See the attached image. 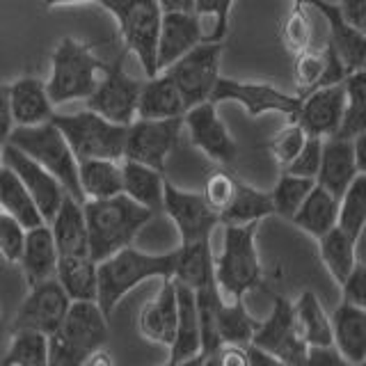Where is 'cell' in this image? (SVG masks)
<instances>
[{
    "instance_id": "cell-1",
    "label": "cell",
    "mask_w": 366,
    "mask_h": 366,
    "mask_svg": "<svg viewBox=\"0 0 366 366\" xmlns=\"http://www.w3.org/2000/svg\"><path fill=\"white\" fill-rule=\"evenodd\" d=\"M177 249L167 254H147L133 245L117 249L97 263V305L110 318L117 305L149 280H172Z\"/></svg>"
},
{
    "instance_id": "cell-2",
    "label": "cell",
    "mask_w": 366,
    "mask_h": 366,
    "mask_svg": "<svg viewBox=\"0 0 366 366\" xmlns=\"http://www.w3.org/2000/svg\"><path fill=\"white\" fill-rule=\"evenodd\" d=\"M89 259L101 261L122 247L133 245L137 234L154 220L156 213L144 209L126 194H114L108 199L83 202Z\"/></svg>"
},
{
    "instance_id": "cell-3",
    "label": "cell",
    "mask_w": 366,
    "mask_h": 366,
    "mask_svg": "<svg viewBox=\"0 0 366 366\" xmlns=\"http://www.w3.org/2000/svg\"><path fill=\"white\" fill-rule=\"evenodd\" d=\"M222 249L213 254V280L222 300H245L249 291L261 286L263 266L257 249L259 222L220 224Z\"/></svg>"
},
{
    "instance_id": "cell-4",
    "label": "cell",
    "mask_w": 366,
    "mask_h": 366,
    "mask_svg": "<svg viewBox=\"0 0 366 366\" xmlns=\"http://www.w3.org/2000/svg\"><path fill=\"white\" fill-rule=\"evenodd\" d=\"M106 62L99 60L87 44L74 37H64L51 55V74L46 92L53 106L69 101H85L94 92Z\"/></svg>"
},
{
    "instance_id": "cell-5",
    "label": "cell",
    "mask_w": 366,
    "mask_h": 366,
    "mask_svg": "<svg viewBox=\"0 0 366 366\" xmlns=\"http://www.w3.org/2000/svg\"><path fill=\"white\" fill-rule=\"evenodd\" d=\"M5 144L16 147L19 152L30 156L34 163L60 181L66 194H71L80 204L85 202L78 183V160L53 122H44L37 126H14Z\"/></svg>"
},
{
    "instance_id": "cell-6",
    "label": "cell",
    "mask_w": 366,
    "mask_h": 366,
    "mask_svg": "<svg viewBox=\"0 0 366 366\" xmlns=\"http://www.w3.org/2000/svg\"><path fill=\"white\" fill-rule=\"evenodd\" d=\"M94 5L110 11L117 21L126 51L137 57L147 78L156 76V44L163 19L158 0H94Z\"/></svg>"
},
{
    "instance_id": "cell-7",
    "label": "cell",
    "mask_w": 366,
    "mask_h": 366,
    "mask_svg": "<svg viewBox=\"0 0 366 366\" xmlns=\"http://www.w3.org/2000/svg\"><path fill=\"white\" fill-rule=\"evenodd\" d=\"M51 122L60 129L76 160L83 158H112L122 160L126 129L129 126L103 119L101 114L83 110L74 114H53Z\"/></svg>"
},
{
    "instance_id": "cell-8",
    "label": "cell",
    "mask_w": 366,
    "mask_h": 366,
    "mask_svg": "<svg viewBox=\"0 0 366 366\" xmlns=\"http://www.w3.org/2000/svg\"><path fill=\"white\" fill-rule=\"evenodd\" d=\"M222 51V41H199L188 53H183L179 60L172 62L167 69H163L174 80L186 108L209 101L215 80L220 78Z\"/></svg>"
},
{
    "instance_id": "cell-9",
    "label": "cell",
    "mask_w": 366,
    "mask_h": 366,
    "mask_svg": "<svg viewBox=\"0 0 366 366\" xmlns=\"http://www.w3.org/2000/svg\"><path fill=\"white\" fill-rule=\"evenodd\" d=\"M142 80L126 74L124 69V53L117 55L114 62H106L103 74L94 92L85 99L87 110L101 114L103 119L129 126L135 119L137 99H140Z\"/></svg>"
},
{
    "instance_id": "cell-10",
    "label": "cell",
    "mask_w": 366,
    "mask_h": 366,
    "mask_svg": "<svg viewBox=\"0 0 366 366\" xmlns=\"http://www.w3.org/2000/svg\"><path fill=\"white\" fill-rule=\"evenodd\" d=\"M183 117L174 119H133L126 129L124 156L165 174L167 158L181 140Z\"/></svg>"
},
{
    "instance_id": "cell-11",
    "label": "cell",
    "mask_w": 366,
    "mask_h": 366,
    "mask_svg": "<svg viewBox=\"0 0 366 366\" xmlns=\"http://www.w3.org/2000/svg\"><path fill=\"white\" fill-rule=\"evenodd\" d=\"M209 101L215 103V106L224 101H236L238 106L245 108L249 117L277 112L293 119L297 114V108H300V97L297 94H289V92L270 83H252V80H234L224 76L215 80Z\"/></svg>"
},
{
    "instance_id": "cell-12",
    "label": "cell",
    "mask_w": 366,
    "mask_h": 366,
    "mask_svg": "<svg viewBox=\"0 0 366 366\" xmlns=\"http://www.w3.org/2000/svg\"><path fill=\"white\" fill-rule=\"evenodd\" d=\"M249 343L274 355V357L286 362L289 366L305 364L309 346L302 341L300 332L295 327L293 302L289 297H284V295L274 297L268 318L259 320V327Z\"/></svg>"
},
{
    "instance_id": "cell-13",
    "label": "cell",
    "mask_w": 366,
    "mask_h": 366,
    "mask_svg": "<svg viewBox=\"0 0 366 366\" xmlns=\"http://www.w3.org/2000/svg\"><path fill=\"white\" fill-rule=\"evenodd\" d=\"M163 213L177 227L181 245L211 240L213 232L220 227V217L204 202L202 192L183 190L167 179L163 181Z\"/></svg>"
},
{
    "instance_id": "cell-14",
    "label": "cell",
    "mask_w": 366,
    "mask_h": 366,
    "mask_svg": "<svg viewBox=\"0 0 366 366\" xmlns=\"http://www.w3.org/2000/svg\"><path fill=\"white\" fill-rule=\"evenodd\" d=\"M183 126H186L188 137L194 149L211 158L220 167L232 165L238 156V144L234 135L229 133L227 124L222 122L217 106L211 101H202L192 106L183 114Z\"/></svg>"
},
{
    "instance_id": "cell-15",
    "label": "cell",
    "mask_w": 366,
    "mask_h": 366,
    "mask_svg": "<svg viewBox=\"0 0 366 366\" xmlns=\"http://www.w3.org/2000/svg\"><path fill=\"white\" fill-rule=\"evenodd\" d=\"M69 305L71 300L55 277L34 284L30 286L26 300L21 302L14 320H11V330H34L51 337L60 330Z\"/></svg>"
},
{
    "instance_id": "cell-16",
    "label": "cell",
    "mask_w": 366,
    "mask_h": 366,
    "mask_svg": "<svg viewBox=\"0 0 366 366\" xmlns=\"http://www.w3.org/2000/svg\"><path fill=\"white\" fill-rule=\"evenodd\" d=\"M343 108H346V85L337 83L316 87L300 97V108H297L293 122L300 124L307 135L325 140V137H332L337 133L343 117Z\"/></svg>"
},
{
    "instance_id": "cell-17",
    "label": "cell",
    "mask_w": 366,
    "mask_h": 366,
    "mask_svg": "<svg viewBox=\"0 0 366 366\" xmlns=\"http://www.w3.org/2000/svg\"><path fill=\"white\" fill-rule=\"evenodd\" d=\"M3 165H7L19 177V181L26 186L30 197L34 199V204H37L44 222H49L66 194L64 188L60 186V181H57L53 174H49L41 165L34 163L30 156L19 152V149L11 144L3 147Z\"/></svg>"
},
{
    "instance_id": "cell-18",
    "label": "cell",
    "mask_w": 366,
    "mask_h": 366,
    "mask_svg": "<svg viewBox=\"0 0 366 366\" xmlns=\"http://www.w3.org/2000/svg\"><path fill=\"white\" fill-rule=\"evenodd\" d=\"M355 140V137H352ZM352 140H343V137H325L323 147H320V165L316 172V183L325 188L339 199L346 188L355 181L357 174H364L357 156H355Z\"/></svg>"
},
{
    "instance_id": "cell-19",
    "label": "cell",
    "mask_w": 366,
    "mask_h": 366,
    "mask_svg": "<svg viewBox=\"0 0 366 366\" xmlns=\"http://www.w3.org/2000/svg\"><path fill=\"white\" fill-rule=\"evenodd\" d=\"M199 41H204L202 19L194 11H163L156 44V69L163 71Z\"/></svg>"
},
{
    "instance_id": "cell-20",
    "label": "cell",
    "mask_w": 366,
    "mask_h": 366,
    "mask_svg": "<svg viewBox=\"0 0 366 366\" xmlns=\"http://www.w3.org/2000/svg\"><path fill=\"white\" fill-rule=\"evenodd\" d=\"M137 330L147 341L158 343L163 348L172 346L177 330V291L172 280H160L158 293L142 307L140 316H137Z\"/></svg>"
},
{
    "instance_id": "cell-21",
    "label": "cell",
    "mask_w": 366,
    "mask_h": 366,
    "mask_svg": "<svg viewBox=\"0 0 366 366\" xmlns=\"http://www.w3.org/2000/svg\"><path fill=\"white\" fill-rule=\"evenodd\" d=\"M332 346L352 366H364L366 362V307L350 302H339L330 316Z\"/></svg>"
},
{
    "instance_id": "cell-22",
    "label": "cell",
    "mask_w": 366,
    "mask_h": 366,
    "mask_svg": "<svg viewBox=\"0 0 366 366\" xmlns=\"http://www.w3.org/2000/svg\"><path fill=\"white\" fill-rule=\"evenodd\" d=\"M57 247L51 234L49 224H39L26 229V238H23V249L19 257V266L28 286H34L39 282L53 280L57 270Z\"/></svg>"
},
{
    "instance_id": "cell-23",
    "label": "cell",
    "mask_w": 366,
    "mask_h": 366,
    "mask_svg": "<svg viewBox=\"0 0 366 366\" xmlns=\"http://www.w3.org/2000/svg\"><path fill=\"white\" fill-rule=\"evenodd\" d=\"M46 224L51 227V234L60 257H85V254L89 257L83 204L74 199L71 194H64L62 204L57 206L55 215Z\"/></svg>"
},
{
    "instance_id": "cell-24",
    "label": "cell",
    "mask_w": 366,
    "mask_h": 366,
    "mask_svg": "<svg viewBox=\"0 0 366 366\" xmlns=\"http://www.w3.org/2000/svg\"><path fill=\"white\" fill-rule=\"evenodd\" d=\"M9 89V108L14 126H37L51 122L55 114V106L46 92V83L34 76L16 78L7 85Z\"/></svg>"
},
{
    "instance_id": "cell-25",
    "label": "cell",
    "mask_w": 366,
    "mask_h": 366,
    "mask_svg": "<svg viewBox=\"0 0 366 366\" xmlns=\"http://www.w3.org/2000/svg\"><path fill=\"white\" fill-rule=\"evenodd\" d=\"M186 110L188 108L183 103L181 92L165 71H158L156 76L142 80L135 119H174L183 117Z\"/></svg>"
},
{
    "instance_id": "cell-26",
    "label": "cell",
    "mask_w": 366,
    "mask_h": 366,
    "mask_svg": "<svg viewBox=\"0 0 366 366\" xmlns=\"http://www.w3.org/2000/svg\"><path fill=\"white\" fill-rule=\"evenodd\" d=\"M174 282V280H172ZM177 291V330L172 346L167 348V364H174L179 360H186L190 355L202 352V332H199V316L197 305H194V291L174 282Z\"/></svg>"
},
{
    "instance_id": "cell-27",
    "label": "cell",
    "mask_w": 366,
    "mask_h": 366,
    "mask_svg": "<svg viewBox=\"0 0 366 366\" xmlns=\"http://www.w3.org/2000/svg\"><path fill=\"white\" fill-rule=\"evenodd\" d=\"M163 172L122 158V192L156 215L163 213Z\"/></svg>"
},
{
    "instance_id": "cell-28",
    "label": "cell",
    "mask_w": 366,
    "mask_h": 366,
    "mask_svg": "<svg viewBox=\"0 0 366 366\" xmlns=\"http://www.w3.org/2000/svg\"><path fill=\"white\" fill-rule=\"evenodd\" d=\"M337 211H339V199L325 188H320L318 183H314V188L307 192L305 202L293 213L289 222H293L297 229H302L312 238H320L330 229L337 227Z\"/></svg>"
},
{
    "instance_id": "cell-29",
    "label": "cell",
    "mask_w": 366,
    "mask_h": 366,
    "mask_svg": "<svg viewBox=\"0 0 366 366\" xmlns=\"http://www.w3.org/2000/svg\"><path fill=\"white\" fill-rule=\"evenodd\" d=\"M78 183L85 199H108L114 197V194H122V160H78Z\"/></svg>"
},
{
    "instance_id": "cell-30",
    "label": "cell",
    "mask_w": 366,
    "mask_h": 366,
    "mask_svg": "<svg viewBox=\"0 0 366 366\" xmlns=\"http://www.w3.org/2000/svg\"><path fill=\"white\" fill-rule=\"evenodd\" d=\"M293 318L297 332H300L302 341L309 348L332 346L330 316L314 291H302L297 295V300L293 302Z\"/></svg>"
},
{
    "instance_id": "cell-31",
    "label": "cell",
    "mask_w": 366,
    "mask_h": 366,
    "mask_svg": "<svg viewBox=\"0 0 366 366\" xmlns=\"http://www.w3.org/2000/svg\"><path fill=\"white\" fill-rule=\"evenodd\" d=\"M172 280L197 291L202 286L213 284V247L211 240L186 243L177 249V263Z\"/></svg>"
},
{
    "instance_id": "cell-32",
    "label": "cell",
    "mask_w": 366,
    "mask_h": 366,
    "mask_svg": "<svg viewBox=\"0 0 366 366\" xmlns=\"http://www.w3.org/2000/svg\"><path fill=\"white\" fill-rule=\"evenodd\" d=\"M0 211L11 215L23 229H32L44 224V217L37 204L30 197L26 186L7 165L0 167Z\"/></svg>"
},
{
    "instance_id": "cell-33",
    "label": "cell",
    "mask_w": 366,
    "mask_h": 366,
    "mask_svg": "<svg viewBox=\"0 0 366 366\" xmlns=\"http://www.w3.org/2000/svg\"><path fill=\"white\" fill-rule=\"evenodd\" d=\"M55 280L69 295V300H97V261L85 257L57 259Z\"/></svg>"
},
{
    "instance_id": "cell-34",
    "label": "cell",
    "mask_w": 366,
    "mask_h": 366,
    "mask_svg": "<svg viewBox=\"0 0 366 366\" xmlns=\"http://www.w3.org/2000/svg\"><path fill=\"white\" fill-rule=\"evenodd\" d=\"M318 240V254L323 266L327 268V272L332 274L339 286L343 284V280L348 277L352 266L357 263V240H352L346 232H341L339 227L330 229L327 234H323Z\"/></svg>"
},
{
    "instance_id": "cell-35",
    "label": "cell",
    "mask_w": 366,
    "mask_h": 366,
    "mask_svg": "<svg viewBox=\"0 0 366 366\" xmlns=\"http://www.w3.org/2000/svg\"><path fill=\"white\" fill-rule=\"evenodd\" d=\"M259 327V318H254L245 307V300H222L217 309V339L234 346H249L252 337Z\"/></svg>"
},
{
    "instance_id": "cell-36",
    "label": "cell",
    "mask_w": 366,
    "mask_h": 366,
    "mask_svg": "<svg viewBox=\"0 0 366 366\" xmlns=\"http://www.w3.org/2000/svg\"><path fill=\"white\" fill-rule=\"evenodd\" d=\"M346 108H343L341 124L335 137L352 140L362 133H366V74L364 69H357L346 76Z\"/></svg>"
},
{
    "instance_id": "cell-37",
    "label": "cell",
    "mask_w": 366,
    "mask_h": 366,
    "mask_svg": "<svg viewBox=\"0 0 366 366\" xmlns=\"http://www.w3.org/2000/svg\"><path fill=\"white\" fill-rule=\"evenodd\" d=\"M272 215V202L270 194L257 190L249 183L240 181L238 192L234 202L229 204V209L220 215V224H249V222H261Z\"/></svg>"
},
{
    "instance_id": "cell-38",
    "label": "cell",
    "mask_w": 366,
    "mask_h": 366,
    "mask_svg": "<svg viewBox=\"0 0 366 366\" xmlns=\"http://www.w3.org/2000/svg\"><path fill=\"white\" fill-rule=\"evenodd\" d=\"M49 364V337L34 330H11L9 346L0 366H46Z\"/></svg>"
},
{
    "instance_id": "cell-39",
    "label": "cell",
    "mask_w": 366,
    "mask_h": 366,
    "mask_svg": "<svg viewBox=\"0 0 366 366\" xmlns=\"http://www.w3.org/2000/svg\"><path fill=\"white\" fill-rule=\"evenodd\" d=\"M337 227L341 232H346L352 240H357V243L362 240L366 227V172L355 177L346 192L339 197Z\"/></svg>"
},
{
    "instance_id": "cell-40",
    "label": "cell",
    "mask_w": 366,
    "mask_h": 366,
    "mask_svg": "<svg viewBox=\"0 0 366 366\" xmlns=\"http://www.w3.org/2000/svg\"><path fill=\"white\" fill-rule=\"evenodd\" d=\"M314 179L307 177H295L289 172H282L274 188L268 192L272 202V215H280L284 220H291L293 213L300 209V204L305 202L307 192L314 188Z\"/></svg>"
},
{
    "instance_id": "cell-41",
    "label": "cell",
    "mask_w": 366,
    "mask_h": 366,
    "mask_svg": "<svg viewBox=\"0 0 366 366\" xmlns=\"http://www.w3.org/2000/svg\"><path fill=\"white\" fill-rule=\"evenodd\" d=\"M327 69L325 49H307L302 53L293 55V83L297 89V97H305L307 92L323 85Z\"/></svg>"
},
{
    "instance_id": "cell-42",
    "label": "cell",
    "mask_w": 366,
    "mask_h": 366,
    "mask_svg": "<svg viewBox=\"0 0 366 366\" xmlns=\"http://www.w3.org/2000/svg\"><path fill=\"white\" fill-rule=\"evenodd\" d=\"M282 44L291 55H297L307 49H312L314 30H312V16H309V7L305 5H293L289 16L282 23Z\"/></svg>"
},
{
    "instance_id": "cell-43",
    "label": "cell",
    "mask_w": 366,
    "mask_h": 366,
    "mask_svg": "<svg viewBox=\"0 0 366 366\" xmlns=\"http://www.w3.org/2000/svg\"><path fill=\"white\" fill-rule=\"evenodd\" d=\"M238 183H240V179L236 174H232V172H227L224 167H217L206 177L202 197L211 206V211L217 217H220L229 209V204L234 202L236 192H238Z\"/></svg>"
},
{
    "instance_id": "cell-44",
    "label": "cell",
    "mask_w": 366,
    "mask_h": 366,
    "mask_svg": "<svg viewBox=\"0 0 366 366\" xmlns=\"http://www.w3.org/2000/svg\"><path fill=\"white\" fill-rule=\"evenodd\" d=\"M305 140H307V133L302 131V126L291 119V124H286L284 129H280L272 135V140L268 142L270 156L274 158V163L284 169L297 156Z\"/></svg>"
},
{
    "instance_id": "cell-45",
    "label": "cell",
    "mask_w": 366,
    "mask_h": 366,
    "mask_svg": "<svg viewBox=\"0 0 366 366\" xmlns=\"http://www.w3.org/2000/svg\"><path fill=\"white\" fill-rule=\"evenodd\" d=\"M236 0H194V14L199 19L211 16L213 30L206 34L204 41H222L229 32V16H232V7Z\"/></svg>"
},
{
    "instance_id": "cell-46",
    "label": "cell",
    "mask_w": 366,
    "mask_h": 366,
    "mask_svg": "<svg viewBox=\"0 0 366 366\" xmlns=\"http://www.w3.org/2000/svg\"><path fill=\"white\" fill-rule=\"evenodd\" d=\"M320 147H323V137L307 135L302 149L282 172H289V174H295V177L316 179V172L320 165Z\"/></svg>"
},
{
    "instance_id": "cell-47",
    "label": "cell",
    "mask_w": 366,
    "mask_h": 366,
    "mask_svg": "<svg viewBox=\"0 0 366 366\" xmlns=\"http://www.w3.org/2000/svg\"><path fill=\"white\" fill-rule=\"evenodd\" d=\"M23 238H26V229H23L11 215L0 211V257L7 263H19Z\"/></svg>"
},
{
    "instance_id": "cell-48",
    "label": "cell",
    "mask_w": 366,
    "mask_h": 366,
    "mask_svg": "<svg viewBox=\"0 0 366 366\" xmlns=\"http://www.w3.org/2000/svg\"><path fill=\"white\" fill-rule=\"evenodd\" d=\"M339 289H341L343 302L366 307V266H364L362 259H357V263L352 266L350 274L343 280V284L339 286Z\"/></svg>"
},
{
    "instance_id": "cell-49",
    "label": "cell",
    "mask_w": 366,
    "mask_h": 366,
    "mask_svg": "<svg viewBox=\"0 0 366 366\" xmlns=\"http://www.w3.org/2000/svg\"><path fill=\"white\" fill-rule=\"evenodd\" d=\"M302 366H352V364L335 346H323V348H309Z\"/></svg>"
},
{
    "instance_id": "cell-50",
    "label": "cell",
    "mask_w": 366,
    "mask_h": 366,
    "mask_svg": "<svg viewBox=\"0 0 366 366\" xmlns=\"http://www.w3.org/2000/svg\"><path fill=\"white\" fill-rule=\"evenodd\" d=\"M217 366H249L247 360V346H234V343H222L213 352Z\"/></svg>"
},
{
    "instance_id": "cell-51",
    "label": "cell",
    "mask_w": 366,
    "mask_h": 366,
    "mask_svg": "<svg viewBox=\"0 0 366 366\" xmlns=\"http://www.w3.org/2000/svg\"><path fill=\"white\" fill-rule=\"evenodd\" d=\"M11 131H14V117L9 108V89L7 85H0V144L7 142Z\"/></svg>"
},
{
    "instance_id": "cell-52",
    "label": "cell",
    "mask_w": 366,
    "mask_h": 366,
    "mask_svg": "<svg viewBox=\"0 0 366 366\" xmlns=\"http://www.w3.org/2000/svg\"><path fill=\"white\" fill-rule=\"evenodd\" d=\"M293 5H305L309 9L318 11V14H323V19L327 23L341 19V11H339L337 3H330V0H293Z\"/></svg>"
},
{
    "instance_id": "cell-53",
    "label": "cell",
    "mask_w": 366,
    "mask_h": 366,
    "mask_svg": "<svg viewBox=\"0 0 366 366\" xmlns=\"http://www.w3.org/2000/svg\"><path fill=\"white\" fill-rule=\"evenodd\" d=\"M247 360H249V366H289L286 362L274 357V355L261 350L257 346H252V343L247 346Z\"/></svg>"
},
{
    "instance_id": "cell-54",
    "label": "cell",
    "mask_w": 366,
    "mask_h": 366,
    "mask_svg": "<svg viewBox=\"0 0 366 366\" xmlns=\"http://www.w3.org/2000/svg\"><path fill=\"white\" fill-rule=\"evenodd\" d=\"M80 366H117V364H114V357L106 348H99L92 355H87V360Z\"/></svg>"
},
{
    "instance_id": "cell-55",
    "label": "cell",
    "mask_w": 366,
    "mask_h": 366,
    "mask_svg": "<svg viewBox=\"0 0 366 366\" xmlns=\"http://www.w3.org/2000/svg\"><path fill=\"white\" fill-rule=\"evenodd\" d=\"M163 11H192L194 0H158Z\"/></svg>"
},
{
    "instance_id": "cell-56",
    "label": "cell",
    "mask_w": 366,
    "mask_h": 366,
    "mask_svg": "<svg viewBox=\"0 0 366 366\" xmlns=\"http://www.w3.org/2000/svg\"><path fill=\"white\" fill-rule=\"evenodd\" d=\"M204 360H206V352L202 350V352H197V355H190V357H186V360H179V362H174V364H167V366H204Z\"/></svg>"
},
{
    "instance_id": "cell-57",
    "label": "cell",
    "mask_w": 366,
    "mask_h": 366,
    "mask_svg": "<svg viewBox=\"0 0 366 366\" xmlns=\"http://www.w3.org/2000/svg\"><path fill=\"white\" fill-rule=\"evenodd\" d=\"M85 3H94V0H44V5L49 9L64 7V5H85Z\"/></svg>"
},
{
    "instance_id": "cell-58",
    "label": "cell",
    "mask_w": 366,
    "mask_h": 366,
    "mask_svg": "<svg viewBox=\"0 0 366 366\" xmlns=\"http://www.w3.org/2000/svg\"><path fill=\"white\" fill-rule=\"evenodd\" d=\"M204 366H217V364H215V357H213V352H211V355H206Z\"/></svg>"
},
{
    "instance_id": "cell-59",
    "label": "cell",
    "mask_w": 366,
    "mask_h": 366,
    "mask_svg": "<svg viewBox=\"0 0 366 366\" xmlns=\"http://www.w3.org/2000/svg\"><path fill=\"white\" fill-rule=\"evenodd\" d=\"M3 147L5 144H0V167H3Z\"/></svg>"
},
{
    "instance_id": "cell-60",
    "label": "cell",
    "mask_w": 366,
    "mask_h": 366,
    "mask_svg": "<svg viewBox=\"0 0 366 366\" xmlns=\"http://www.w3.org/2000/svg\"><path fill=\"white\" fill-rule=\"evenodd\" d=\"M0 316H3V307H0Z\"/></svg>"
},
{
    "instance_id": "cell-61",
    "label": "cell",
    "mask_w": 366,
    "mask_h": 366,
    "mask_svg": "<svg viewBox=\"0 0 366 366\" xmlns=\"http://www.w3.org/2000/svg\"><path fill=\"white\" fill-rule=\"evenodd\" d=\"M163 366H167V364H163Z\"/></svg>"
}]
</instances>
